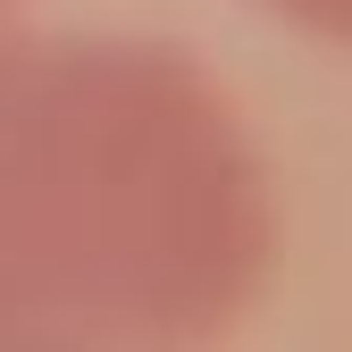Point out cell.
<instances>
[{"label": "cell", "mask_w": 352, "mask_h": 352, "mask_svg": "<svg viewBox=\"0 0 352 352\" xmlns=\"http://www.w3.org/2000/svg\"><path fill=\"white\" fill-rule=\"evenodd\" d=\"M277 260V176L193 51L0 25V352L218 344Z\"/></svg>", "instance_id": "cell-1"}, {"label": "cell", "mask_w": 352, "mask_h": 352, "mask_svg": "<svg viewBox=\"0 0 352 352\" xmlns=\"http://www.w3.org/2000/svg\"><path fill=\"white\" fill-rule=\"evenodd\" d=\"M269 9H277L285 25H302L311 42H327V51L352 42V0H269Z\"/></svg>", "instance_id": "cell-2"}, {"label": "cell", "mask_w": 352, "mask_h": 352, "mask_svg": "<svg viewBox=\"0 0 352 352\" xmlns=\"http://www.w3.org/2000/svg\"><path fill=\"white\" fill-rule=\"evenodd\" d=\"M17 9H25V0H0V25H17Z\"/></svg>", "instance_id": "cell-3"}]
</instances>
